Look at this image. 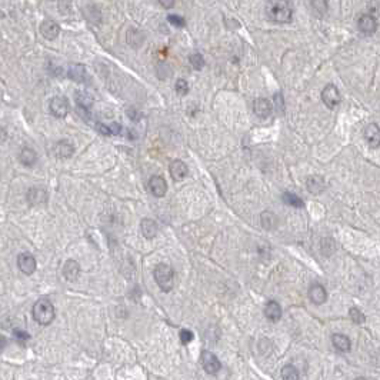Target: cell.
Wrapping results in <instances>:
<instances>
[{"mask_svg": "<svg viewBox=\"0 0 380 380\" xmlns=\"http://www.w3.org/2000/svg\"><path fill=\"white\" fill-rule=\"evenodd\" d=\"M306 184H308V189H309L313 195H319V193H322L324 189H326L324 179L323 177H320V176H310V177H308Z\"/></svg>", "mask_w": 380, "mask_h": 380, "instance_id": "obj_23", "label": "cell"}, {"mask_svg": "<svg viewBox=\"0 0 380 380\" xmlns=\"http://www.w3.org/2000/svg\"><path fill=\"white\" fill-rule=\"evenodd\" d=\"M140 229L146 239H153L157 235V225L152 219H143L140 223Z\"/></svg>", "mask_w": 380, "mask_h": 380, "instance_id": "obj_24", "label": "cell"}, {"mask_svg": "<svg viewBox=\"0 0 380 380\" xmlns=\"http://www.w3.org/2000/svg\"><path fill=\"white\" fill-rule=\"evenodd\" d=\"M80 275V266L77 265V262L74 260H68L63 266V276L66 280L74 282Z\"/></svg>", "mask_w": 380, "mask_h": 380, "instance_id": "obj_17", "label": "cell"}, {"mask_svg": "<svg viewBox=\"0 0 380 380\" xmlns=\"http://www.w3.org/2000/svg\"><path fill=\"white\" fill-rule=\"evenodd\" d=\"M349 314H350V319L354 323H365V320H366V316L362 313V310L357 309V308H352L350 311H349Z\"/></svg>", "mask_w": 380, "mask_h": 380, "instance_id": "obj_30", "label": "cell"}, {"mask_svg": "<svg viewBox=\"0 0 380 380\" xmlns=\"http://www.w3.org/2000/svg\"><path fill=\"white\" fill-rule=\"evenodd\" d=\"M265 316L268 317L270 322H279L282 317V308L277 302L270 300L265 306Z\"/></svg>", "mask_w": 380, "mask_h": 380, "instance_id": "obj_15", "label": "cell"}, {"mask_svg": "<svg viewBox=\"0 0 380 380\" xmlns=\"http://www.w3.org/2000/svg\"><path fill=\"white\" fill-rule=\"evenodd\" d=\"M309 297L314 305H323L327 300V292L322 284H313L309 289Z\"/></svg>", "mask_w": 380, "mask_h": 380, "instance_id": "obj_16", "label": "cell"}, {"mask_svg": "<svg viewBox=\"0 0 380 380\" xmlns=\"http://www.w3.org/2000/svg\"><path fill=\"white\" fill-rule=\"evenodd\" d=\"M40 33L44 39L47 40H55L59 33H60V26L53 20H44L40 25Z\"/></svg>", "mask_w": 380, "mask_h": 380, "instance_id": "obj_11", "label": "cell"}, {"mask_svg": "<svg viewBox=\"0 0 380 380\" xmlns=\"http://www.w3.org/2000/svg\"><path fill=\"white\" fill-rule=\"evenodd\" d=\"M189 62H190V65H192L196 70H200V69L205 66V59H203V56H202L200 53H193V55H190V56H189Z\"/></svg>", "mask_w": 380, "mask_h": 380, "instance_id": "obj_29", "label": "cell"}, {"mask_svg": "<svg viewBox=\"0 0 380 380\" xmlns=\"http://www.w3.org/2000/svg\"><path fill=\"white\" fill-rule=\"evenodd\" d=\"M33 319L40 324V326H47L50 324L53 320H55V316H56V310H55V306L53 303L46 299V297H42L39 299L35 306H33Z\"/></svg>", "mask_w": 380, "mask_h": 380, "instance_id": "obj_2", "label": "cell"}, {"mask_svg": "<svg viewBox=\"0 0 380 380\" xmlns=\"http://www.w3.org/2000/svg\"><path fill=\"white\" fill-rule=\"evenodd\" d=\"M160 4H162L163 7H168V9H170V7H173V6H174V1H160Z\"/></svg>", "mask_w": 380, "mask_h": 380, "instance_id": "obj_36", "label": "cell"}, {"mask_svg": "<svg viewBox=\"0 0 380 380\" xmlns=\"http://www.w3.org/2000/svg\"><path fill=\"white\" fill-rule=\"evenodd\" d=\"M14 338L17 339V340H20V342H25V340H29V339H30V336H29L26 332L16 329V330H14Z\"/></svg>", "mask_w": 380, "mask_h": 380, "instance_id": "obj_35", "label": "cell"}, {"mask_svg": "<svg viewBox=\"0 0 380 380\" xmlns=\"http://www.w3.org/2000/svg\"><path fill=\"white\" fill-rule=\"evenodd\" d=\"M260 222H262V226L268 230H272L277 226V217L275 213L272 211H263L262 213V217H260Z\"/></svg>", "mask_w": 380, "mask_h": 380, "instance_id": "obj_26", "label": "cell"}, {"mask_svg": "<svg viewBox=\"0 0 380 380\" xmlns=\"http://www.w3.org/2000/svg\"><path fill=\"white\" fill-rule=\"evenodd\" d=\"M168 20L170 22V25H173V26H176V28H183L184 25H186L183 17H180V16H177V14H169V16H168Z\"/></svg>", "mask_w": 380, "mask_h": 380, "instance_id": "obj_33", "label": "cell"}, {"mask_svg": "<svg viewBox=\"0 0 380 380\" xmlns=\"http://www.w3.org/2000/svg\"><path fill=\"white\" fill-rule=\"evenodd\" d=\"M356 380H366V379H363V378H359V379H356Z\"/></svg>", "mask_w": 380, "mask_h": 380, "instance_id": "obj_37", "label": "cell"}, {"mask_svg": "<svg viewBox=\"0 0 380 380\" xmlns=\"http://www.w3.org/2000/svg\"><path fill=\"white\" fill-rule=\"evenodd\" d=\"M174 89H176V92H177V95H187V92H189V85H187V82L184 80V79H179L177 82H176V85H174Z\"/></svg>", "mask_w": 380, "mask_h": 380, "instance_id": "obj_31", "label": "cell"}, {"mask_svg": "<svg viewBox=\"0 0 380 380\" xmlns=\"http://www.w3.org/2000/svg\"><path fill=\"white\" fill-rule=\"evenodd\" d=\"M19 160H20V163L25 165V166H33V165L36 163V160H37V155H36V152H35L33 149L25 147V149L20 152V155H19Z\"/></svg>", "mask_w": 380, "mask_h": 380, "instance_id": "obj_25", "label": "cell"}, {"mask_svg": "<svg viewBox=\"0 0 380 380\" xmlns=\"http://www.w3.org/2000/svg\"><path fill=\"white\" fill-rule=\"evenodd\" d=\"M200 362H202V367L205 369V372L207 375H216L222 369V363L217 359V356L214 353L209 352V350H205L202 353V360Z\"/></svg>", "mask_w": 380, "mask_h": 380, "instance_id": "obj_4", "label": "cell"}, {"mask_svg": "<svg viewBox=\"0 0 380 380\" xmlns=\"http://www.w3.org/2000/svg\"><path fill=\"white\" fill-rule=\"evenodd\" d=\"M49 109H50V113L56 117H66L68 113H69V103L68 100L63 98V96H56L50 100V104H49Z\"/></svg>", "mask_w": 380, "mask_h": 380, "instance_id": "obj_6", "label": "cell"}, {"mask_svg": "<svg viewBox=\"0 0 380 380\" xmlns=\"http://www.w3.org/2000/svg\"><path fill=\"white\" fill-rule=\"evenodd\" d=\"M96 129H98V132H100L102 135H106V136H117L122 132V126L117 122H113V123H98Z\"/></svg>", "mask_w": 380, "mask_h": 380, "instance_id": "obj_22", "label": "cell"}, {"mask_svg": "<svg viewBox=\"0 0 380 380\" xmlns=\"http://www.w3.org/2000/svg\"><path fill=\"white\" fill-rule=\"evenodd\" d=\"M340 100H342V98H340V93H339L336 86L327 85L323 90H322V102H323L329 109L336 107L339 103H340Z\"/></svg>", "mask_w": 380, "mask_h": 380, "instance_id": "obj_5", "label": "cell"}, {"mask_svg": "<svg viewBox=\"0 0 380 380\" xmlns=\"http://www.w3.org/2000/svg\"><path fill=\"white\" fill-rule=\"evenodd\" d=\"M266 13L270 20L276 22V23H289L292 20L293 10L289 1H283V0H275V1H269L266 6Z\"/></svg>", "mask_w": 380, "mask_h": 380, "instance_id": "obj_1", "label": "cell"}, {"mask_svg": "<svg viewBox=\"0 0 380 380\" xmlns=\"http://www.w3.org/2000/svg\"><path fill=\"white\" fill-rule=\"evenodd\" d=\"M332 342H333V346L338 349L339 352H349L352 349V342L346 335L336 333V335H333Z\"/></svg>", "mask_w": 380, "mask_h": 380, "instance_id": "obj_21", "label": "cell"}, {"mask_svg": "<svg viewBox=\"0 0 380 380\" xmlns=\"http://www.w3.org/2000/svg\"><path fill=\"white\" fill-rule=\"evenodd\" d=\"M253 110L259 117L265 119L272 113V103L268 99H256L253 103Z\"/></svg>", "mask_w": 380, "mask_h": 380, "instance_id": "obj_18", "label": "cell"}, {"mask_svg": "<svg viewBox=\"0 0 380 380\" xmlns=\"http://www.w3.org/2000/svg\"><path fill=\"white\" fill-rule=\"evenodd\" d=\"M357 26L365 35H373L378 30V22L372 14H362L357 20Z\"/></svg>", "mask_w": 380, "mask_h": 380, "instance_id": "obj_10", "label": "cell"}, {"mask_svg": "<svg viewBox=\"0 0 380 380\" xmlns=\"http://www.w3.org/2000/svg\"><path fill=\"white\" fill-rule=\"evenodd\" d=\"M193 333L190 332V330H187V329H182L180 330V333H179V339H180V342H182V345H189L192 340H193Z\"/></svg>", "mask_w": 380, "mask_h": 380, "instance_id": "obj_32", "label": "cell"}, {"mask_svg": "<svg viewBox=\"0 0 380 380\" xmlns=\"http://www.w3.org/2000/svg\"><path fill=\"white\" fill-rule=\"evenodd\" d=\"M283 380H299V370L293 365H286L282 369Z\"/></svg>", "mask_w": 380, "mask_h": 380, "instance_id": "obj_28", "label": "cell"}, {"mask_svg": "<svg viewBox=\"0 0 380 380\" xmlns=\"http://www.w3.org/2000/svg\"><path fill=\"white\" fill-rule=\"evenodd\" d=\"M17 266L22 270V273L30 276L36 270V259L33 257V254L23 252V253H20L17 256Z\"/></svg>", "mask_w": 380, "mask_h": 380, "instance_id": "obj_7", "label": "cell"}, {"mask_svg": "<svg viewBox=\"0 0 380 380\" xmlns=\"http://www.w3.org/2000/svg\"><path fill=\"white\" fill-rule=\"evenodd\" d=\"M283 202H284L286 205L292 206V207H303V206H305V202H303L300 197L296 196L295 193H289V192H286V193L283 195Z\"/></svg>", "mask_w": 380, "mask_h": 380, "instance_id": "obj_27", "label": "cell"}, {"mask_svg": "<svg viewBox=\"0 0 380 380\" xmlns=\"http://www.w3.org/2000/svg\"><path fill=\"white\" fill-rule=\"evenodd\" d=\"M28 202L30 205H43L47 202V192L40 187H33L28 192Z\"/></svg>", "mask_w": 380, "mask_h": 380, "instance_id": "obj_19", "label": "cell"}, {"mask_svg": "<svg viewBox=\"0 0 380 380\" xmlns=\"http://www.w3.org/2000/svg\"><path fill=\"white\" fill-rule=\"evenodd\" d=\"M92 98L86 93H77L76 95V104H77V113L85 119V120H90V107H92Z\"/></svg>", "mask_w": 380, "mask_h": 380, "instance_id": "obj_8", "label": "cell"}, {"mask_svg": "<svg viewBox=\"0 0 380 380\" xmlns=\"http://www.w3.org/2000/svg\"><path fill=\"white\" fill-rule=\"evenodd\" d=\"M365 139L370 147H379L380 146V127L375 123L367 125L365 129Z\"/></svg>", "mask_w": 380, "mask_h": 380, "instance_id": "obj_12", "label": "cell"}, {"mask_svg": "<svg viewBox=\"0 0 380 380\" xmlns=\"http://www.w3.org/2000/svg\"><path fill=\"white\" fill-rule=\"evenodd\" d=\"M149 190L156 197H163L168 192V183L162 176H152L149 179Z\"/></svg>", "mask_w": 380, "mask_h": 380, "instance_id": "obj_9", "label": "cell"}, {"mask_svg": "<svg viewBox=\"0 0 380 380\" xmlns=\"http://www.w3.org/2000/svg\"><path fill=\"white\" fill-rule=\"evenodd\" d=\"M153 276H155V280L157 283V286L163 290V292H170L173 289V283H174V272L173 269L165 265V263H160L155 268V272H153Z\"/></svg>", "mask_w": 380, "mask_h": 380, "instance_id": "obj_3", "label": "cell"}, {"mask_svg": "<svg viewBox=\"0 0 380 380\" xmlns=\"http://www.w3.org/2000/svg\"><path fill=\"white\" fill-rule=\"evenodd\" d=\"M313 7H314V10H317L319 13H324L326 10H327V1H311L310 3Z\"/></svg>", "mask_w": 380, "mask_h": 380, "instance_id": "obj_34", "label": "cell"}, {"mask_svg": "<svg viewBox=\"0 0 380 380\" xmlns=\"http://www.w3.org/2000/svg\"><path fill=\"white\" fill-rule=\"evenodd\" d=\"M187 173H189V168L182 160H173L170 163V174H172L173 180L180 182L187 176Z\"/></svg>", "mask_w": 380, "mask_h": 380, "instance_id": "obj_13", "label": "cell"}, {"mask_svg": "<svg viewBox=\"0 0 380 380\" xmlns=\"http://www.w3.org/2000/svg\"><path fill=\"white\" fill-rule=\"evenodd\" d=\"M68 76L77 83H86L87 82V73H86L83 65H70L68 68Z\"/></svg>", "mask_w": 380, "mask_h": 380, "instance_id": "obj_14", "label": "cell"}, {"mask_svg": "<svg viewBox=\"0 0 380 380\" xmlns=\"http://www.w3.org/2000/svg\"><path fill=\"white\" fill-rule=\"evenodd\" d=\"M74 153V147L70 141L68 140H60L55 144V155L59 159H68Z\"/></svg>", "mask_w": 380, "mask_h": 380, "instance_id": "obj_20", "label": "cell"}]
</instances>
